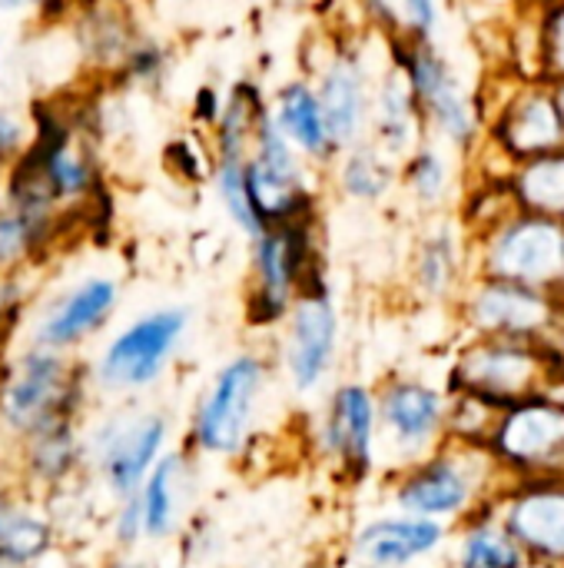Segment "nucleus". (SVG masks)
I'll return each instance as SVG.
<instances>
[{"mask_svg":"<svg viewBox=\"0 0 564 568\" xmlns=\"http://www.w3.org/2000/svg\"><path fill=\"white\" fill-rule=\"evenodd\" d=\"M502 486L505 479L485 449L445 443L425 459L396 469L386 493L392 513L455 529L479 509L492 506Z\"/></svg>","mask_w":564,"mask_h":568,"instance_id":"f257e3e1","label":"nucleus"},{"mask_svg":"<svg viewBox=\"0 0 564 568\" xmlns=\"http://www.w3.org/2000/svg\"><path fill=\"white\" fill-rule=\"evenodd\" d=\"M389 67L399 70L419 103L425 140L455 156H472L485 136V110L479 87L465 80L459 63L439 43L386 40Z\"/></svg>","mask_w":564,"mask_h":568,"instance_id":"f03ea898","label":"nucleus"},{"mask_svg":"<svg viewBox=\"0 0 564 568\" xmlns=\"http://www.w3.org/2000/svg\"><path fill=\"white\" fill-rule=\"evenodd\" d=\"M90 393V369L63 353L27 346L0 376V426L27 439L57 423H80Z\"/></svg>","mask_w":564,"mask_h":568,"instance_id":"7ed1b4c3","label":"nucleus"},{"mask_svg":"<svg viewBox=\"0 0 564 568\" xmlns=\"http://www.w3.org/2000/svg\"><path fill=\"white\" fill-rule=\"evenodd\" d=\"M472 273L564 296V220L512 210L472 236Z\"/></svg>","mask_w":564,"mask_h":568,"instance_id":"20e7f679","label":"nucleus"},{"mask_svg":"<svg viewBox=\"0 0 564 568\" xmlns=\"http://www.w3.org/2000/svg\"><path fill=\"white\" fill-rule=\"evenodd\" d=\"M445 396H465L492 406L495 413L548 389L545 343L512 339H462L442 379Z\"/></svg>","mask_w":564,"mask_h":568,"instance_id":"39448f33","label":"nucleus"},{"mask_svg":"<svg viewBox=\"0 0 564 568\" xmlns=\"http://www.w3.org/2000/svg\"><path fill=\"white\" fill-rule=\"evenodd\" d=\"M253 243V283L246 293V323L273 329L286 323L299 286L326 266L319 246V216L266 226Z\"/></svg>","mask_w":564,"mask_h":568,"instance_id":"423d86ee","label":"nucleus"},{"mask_svg":"<svg viewBox=\"0 0 564 568\" xmlns=\"http://www.w3.org/2000/svg\"><path fill=\"white\" fill-rule=\"evenodd\" d=\"M266 383L269 366L259 353H236L226 359L193 409L186 443L203 456H239L249 446Z\"/></svg>","mask_w":564,"mask_h":568,"instance_id":"0eeeda50","label":"nucleus"},{"mask_svg":"<svg viewBox=\"0 0 564 568\" xmlns=\"http://www.w3.org/2000/svg\"><path fill=\"white\" fill-rule=\"evenodd\" d=\"M452 310L469 339H512L542 346L564 323V296L475 273Z\"/></svg>","mask_w":564,"mask_h":568,"instance_id":"6e6552de","label":"nucleus"},{"mask_svg":"<svg viewBox=\"0 0 564 568\" xmlns=\"http://www.w3.org/2000/svg\"><path fill=\"white\" fill-rule=\"evenodd\" d=\"M186 329L189 313L183 306H160L136 316L96 353L90 386L110 396H130L156 386L166 376Z\"/></svg>","mask_w":564,"mask_h":568,"instance_id":"1a4fd4ad","label":"nucleus"},{"mask_svg":"<svg viewBox=\"0 0 564 568\" xmlns=\"http://www.w3.org/2000/svg\"><path fill=\"white\" fill-rule=\"evenodd\" d=\"M505 483L564 479V403L539 393L499 413L485 443Z\"/></svg>","mask_w":564,"mask_h":568,"instance_id":"9d476101","label":"nucleus"},{"mask_svg":"<svg viewBox=\"0 0 564 568\" xmlns=\"http://www.w3.org/2000/svg\"><path fill=\"white\" fill-rule=\"evenodd\" d=\"M372 393L379 446L392 459V473L445 446L449 396L442 383H432L416 373H392Z\"/></svg>","mask_w":564,"mask_h":568,"instance_id":"9b49d317","label":"nucleus"},{"mask_svg":"<svg viewBox=\"0 0 564 568\" xmlns=\"http://www.w3.org/2000/svg\"><path fill=\"white\" fill-rule=\"evenodd\" d=\"M246 190L263 230L319 216L309 163L286 143L269 113L259 120L246 153Z\"/></svg>","mask_w":564,"mask_h":568,"instance_id":"f8f14e48","label":"nucleus"},{"mask_svg":"<svg viewBox=\"0 0 564 568\" xmlns=\"http://www.w3.org/2000/svg\"><path fill=\"white\" fill-rule=\"evenodd\" d=\"M86 439V463L106 486V493L123 503L140 493L156 463L170 453V419L153 409L116 413L100 423Z\"/></svg>","mask_w":564,"mask_h":568,"instance_id":"ddd939ff","label":"nucleus"},{"mask_svg":"<svg viewBox=\"0 0 564 568\" xmlns=\"http://www.w3.org/2000/svg\"><path fill=\"white\" fill-rule=\"evenodd\" d=\"M339 333L342 320L322 266L299 286L296 303L286 316L283 369L296 393L312 396L332 376V366L339 359Z\"/></svg>","mask_w":564,"mask_h":568,"instance_id":"4468645a","label":"nucleus"},{"mask_svg":"<svg viewBox=\"0 0 564 568\" xmlns=\"http://www.w3.org/2000/svg\"><path fill=\"white\" fill-rule=\"evenodd\" d=\"M482 143L509 166L555 153L564 146V123L552 87L512 77L499 97L485 103Z\"/></svg>","mask_w":564,"mask_h":568,"instance_id":"2eb2a0df","label":"nucleus"},{"mask_svg":"<svg viewBox=\"0 0 564 568\" xmlns=\"http://www.w3.org/2000/svg\"><path fill=\"white\" fill-rule=\"evenodd\" d=\"M316 449L332 466V473L349 486H366L379 469V419L376 393L366 383H339L319 419Z\"/></svg>","mask_w":564,"mask_h":568,"instance_id":"dca6fc26","label":"nucleus"},{"mask_svg":"<svg viewBox=\"0 0 564 568\" xmlns=\"http://www.w3.org/2000/svg\"><path fill=\"white\" fill-rule=\"evenodd\" d=\"M372 87H376V77L369 70L362 43L352 37L336 40L316 70L312 90H316L329 136H332L339 153L369 140Z\"/></svg>","mask_w":564,"mask_h":568,"instance_id":"f3484780","label":"nucleus"},{"mask_svg":"<svg viewBox=\"0 0 564 568\" xmlns=\"http://www.w3.org/2000/svg\"><path fill=\"white\" fill-rule=\"evenodd\" d=\"M495 516L532 568H564V479L505 483Z\"/></svg>","mask_w":564,"mask_h":568,"instance_id":"a211bd4d","label":"nucleus"},{"mask_svg":"<svg viewBox=\"0 0 564 568\" xmlns=\"http://www.w3.org/2000/svg\"><path fill=\"white\" fill-rule=\"evenodd\" d=\"M120 306V283L113 276H83L50 296L33 316V346L70 356L110 326Z\"/></svg>","mask_w":564,"mask_h":568,"instance_id":"6ab92c4d","label":"nucleus"},{"mask_svg":"<svg viewBox=\"0 0 564 568\" xmlns=\"http://www.w3.org/2000/svg\"><path fill=\"white\" fill-rule=\"evenodd\" d=\"M452 529L402 513H382L356 526L349 539L352 568H422L445 562Z\"/></svg>","mask_w":564,"mask_h":568,"instance_id":"aec40b11","label":"nucleus"},{"mask_svg":"<svg viewBox=\"0 0 564 568\" xmlns=\"http://www.w3.org/2000/svg\"><path fill=\"white\" fill-rule=\"evenodd\" d=\"M412 290L425 303L455 306L472 280V236L455 216H435L412 250Z\"/></svg>","mask_w":564,"mask_h":568,"instance_id":"412c9836","label":"nucleus"},{"mask_svg":"<svg viewBox=\"0 0 564 568\" xmlns=\"http://www.w3.org/2000/svg\"><path fill=\"white\" fill-rule=\"evenodd\" d=\"M425 140L419 103L399 70L386 63L372 87V110H369V143L386 153L389 160L402 163L419 143Z\"/></svg>","mask_w":564,"mask_h":568,"instance_id":"4be33fe9","label":"nucleus"},{"mask_svg":"<svg viewBox=\"0 0 564 568\" xmlns=\"http://www.w3.org/2000/svg\"><path fill=\"white\" fill-rule=\"evenodd\" d=\"M269 116H273L276 130L286 136V143L306 163H316V166L336 163L339 150L329 136V126H326L322 106L316 100L312 80H306V77L286 80L269 100Z\"/></svg>","mask_w":564,"mask_h":568,"instance_id":"5701e85b","label":"nucleus"},{"mask_svg":"<svg viewBox=\"0 0 564 568\" xmlns=\"http://www.w3.org/2000/svg\"><path fill=\"white\" fill-rule=\"evenodd\" d=\"M189 479H193V463H189V453H183V449H170L156 463V469L146 476V483L136 493L140 509H143L146 539L163 542V539L176 536V529L183 523V499H186Z\"/></svg>","mask_w":564,"mask_h":568,"instance_id":"b1692460","label":"nucleus"},{"mask_svg":"<svg viewBox=\"0 0 564 568\" xmlns=\"http://www.w3.org/2000/svg\"><path fill=\"white\" fill-rule=\"evenodd\" d=\"M445 568H532L495 516V503L452 529Z\"/></svg>","mask_w":564,"mask_h":568,"instance_id":"393cba45","label":"nucleus"},{"mask_svg":"<svg viewBox=\"0 0 564 568\" xmlns=\"http://www.w3.org/2000/svg\"><path fill=\"white\" fill-rule=\"evenodd\" d=\"M399 186L425 213H439V210L452 206L462 190L455 153H449L445 146H439L432 140H422L399 163Z\"/></svg>","mask_w":564,"mask_h":568,"instance_id":"a878e982","label":"nucleus"},{"mask_svg":"<svg viewBox=\"0 0 564 568\" xmlns=\"http://www.w3.org/2000/svg\"><path fill=\"white\" fill-rule=\"evenodd\" d=\"M23 443V473L33 486L53 489L73 479L86 463V439L76 423L47 426Z\"/></svg>","mask_w":564,"mask_h":568,"instance_id":"bb28decb","label":"nucleus"},{"mask_svg":"<svg viewBox=\"0 0 564 568\" xmlns=\"http://www.w3.org/2000/svg\"><path fill=\"white\" fill-rule=\"evenodd\" d=\"M60 240V213H27L0 203V276L40 263Z\"/></svg>","mask_w":564,"mask_h":568,"instance_id":"cd10ccee","label":"nucleus"},{"mask_svg":"<svg viewBox=\"0 0 564 568\" xmlns=\"http://www.w3.org/2000/svg\"><path fill=\"white\" fill-rule=\"evenodd\" d=\"M57 546V532L47 516L30 503L0 496V566L33 568Z\"/></svg>","mask_w":564,"mask_h":568,"instance_id":"c85d7f7f","label":"nucleus"},{"mask_svg":"<svg viewBox=\"0 0 564 568\" xmlns=\"http://www.w3.org/2000/svg\"><path fill=\"white\" fill-rule=\"evenodd\" d=\"M332 176L339 193L362 206H376L399 190V163L379 153L369 140L342 150L332 163Z\"/></svg>","mask_w":564,"mask_h":568,"instance_id":"c756f323","label":"nucleus"},{"mask_svg":"<svg viewBox=\"0 0 564 568\" xmlns=\"http://www.w3.org/2000/svg\"><path fill=\"white\" fill-rule=\"evenodd\" d=\"M73 33H76L80 53L93 67L110 70V73H116V67L123 63L126 50L140 37L133 20L123 10H116V7H83V10H76Z\"/></svg>","mask_w":564,"mask_h":568,"instance_id":"7c9ffc66","label":"nucleus"},{"mask_svg":"<svg viewBox=\"0 0 564 568\" xmlns=\"http://www.w3.org/2000/svg\"><path fill=\"white\" fill-rule=\"evenodd\" d=\"M509 193L515 210L564 220V146L512 166Z\"/></svg>","mask_w":564,"mask_h":568,"instance_id":"2f4dec72","label":"nucleus"},{"mask_svg":"<svg viewBox=\"0 0 564 568\" xmlns=\"http://www.w3.org/2000/svg\"><path fill=\"white\" fill-rule=\"evenodd\" d=\"M223 210L229 213V220L243 230V236L256 240L263 233V223L249 203V190H246V160L236 156H213V176H209Z\"/></svg>","mask_w":564,"mask_h":568,"instance_id":"473e14b6","label":"nucleus"},{"mask_svg":"<svg viewBox=\"0 0 564 568\" xmlns=\"http://www.w3.org/2000/svg\"><path fill=\"white\" fill-rule=\"evenodd\" d=\"M535 37H539V83L564 80V3L535 7Z\"/></svg>","mask_w":564,"mask_h":568,"instance_id":"72a5a7b5","label":"nucleus"},{"mask_svg":"<svg viewBox=\"0 0 564 568\" xmlns=\"http://www.w3.org/2000/svg\"><path fill=\"white\" fill-rule=\"evenodd\" d=\"M445 23V10L432 0H406L392 3V33L389 40H409V43H439Z\"/></svg>","mask_w":564,"mask_h":568,"instance_id":"f704fd0d","label":"nucleus"},{"mask_svg":"<svg viewBox=\"0 0 564 568\" xmlns=\"http://www.w3.org/2000/svg\"><path fill=\"white\" fill-rule=\"evenodd\" d=\"M163 163L176 180L193 183V186L209 183V176H213V150H209V143H203L199 133L173 136L163 146Z\"/></svg>","mask_w":564,"mask_h":568,"instance_id":"c9c22d12","label":"nucleus"},{"mask_svg":"<svg viewBox=\"0 0 564 568\" xmlns=\"http://www.w3.org/2000/svg\"><path fill=\"white\" fill-rule=\"evenodd\" d=\"M166 63H170V53H166V47L160 40L136 37L133 47L126 50L123 63L116 67V77L123 83H133V87H153V83L163 80Z\"/></svg>","mask_w":564,"mask_h":568,"instance_id":"e433bc0d","label":"nucleus"},{"mask_svg":"<svg viewBox=\"0 0 564 568\" xmlns=\"http://www.w3.org/2000/svg\"><path fill=\"white\" fill-rule=\"evenodd\" d=\"M27 143H30V123L20 113L0 106V173L23 156Z\"/></svg>","mask_w":564,"mask_h":568,"instance_id":"4c0bfd02","label":"nucleus"},{"mask_svg":"<svg viewBox=\"0 0 564 568\" xmlns=\"http://www.w3.org/2000/svg\"><path fill=\"white\" fill-rule=\"evenodd\" d=\"M143 539H146L143 509H140V499L130 496V499L116 503V509H113V542L120 549H136Z\"/></svg>","mask_w":564,"mask_h":568,"instance_id":"58836bf2","label":"nucleus"},{"mask_svg":"<svg viewBox=\"0 0 564 568\" xmlns=\"http://www.w3.org/2000/svg\"><path fill=\"white\" fill-rule=\"evenodd\" d=\"M223 100L226 93H219L213 83H203L196 93H193V106H189V116L199 130H213L219 113H223Z\"/></svg>","mask_w":564,"mask_h":568,"instance_id":"ea45409f","label":"nucleus"},{"mask_svg":"<svg viewBox=\"0 0 564 568\" xmlns=\"http://www.w3.org/2000/svg\"><path fill=\"white\" fill-rule=\"evenodd\" d=\"M545 353H548V386H552V383H562L564 379V323H562V329L545 343Z\"/></svg>","mask_w":564,"mask_h":568,"instance_id":"a19ab883","label":"nucleus"},{"mask_svg":"<svg viewBox=\"0 0 564 568\" xmlns=\"http://www.w3.org/2000/svg\"><path fill=\"white\" fill-rule=\"evenodd\" d=\"M552 97H555V106H558V113H562V123H564V80L552 83Z\"/></svg>","mask_w":564,"mask_h":568,"instance_id":"79ce46f5","label":"nucleus"},{"mask_svg":"<svg viewBox=\"0 0 564 568\" xmlns=\"http://www.w3.org/2000/svg\"><path fill=\"white\" fill-rule=\"evenodd\" d=\"M106 568H153V566L140 562V559H116V562H110Z\"/></svg>","mask_w":564,"mask_h":568,"instance_id":"37998d69","label":"nucleus"},{"mask_svg":"<svg viewBox=\"0 0 564 568\" xmlns=\"http://www.w3.org/2000/svg\"><path fill=\"white\" fill-rule=\"evenodd\" d=\"M0 47H3V37H0Z\"/></svg>","mask_w":564,"mask_h":568,"instance_id":"c03bdc74","label":"nucleus"},{"mask_svg":"<svg viewBox=\"0 0 564 568\" xmlns=\"http://www.w3.org/2000/svg\"><path fill=\"white\" fill-rule=\"evenodd\" d=\"M0 568H10V566H0Z\"/></svg>","mask_w":564,"mask_h":568,"instance_id":"a18cd8bd","label":"nucleus"},{"mask_svg":"<svg viewBox=\"0 0 564 568\" xmlns=\"http://www.w3.org/2000/svg\"><path fill=\"white\" fill-rule=\"evenodd\" d=\"M0 376H3V373H0Z\"/></svg>","mask_w":564,"mask_h":568,"instance_id":"49530a36","label":"nucleus"}]
</instances>
